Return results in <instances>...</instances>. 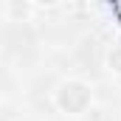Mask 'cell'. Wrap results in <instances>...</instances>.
I'll return each instance as SVG.
<instances>
[{
  "instance_id": "cell-2",
  "label": "cell",
  "mask_w": 121,
  "mask_h": 121,
  "mask_svg": "<svg viewBox=\"0 0 121 121\" xmlns=\"http://www.w3.org/2000/svg\"><path fill=\"white\" fill-rule=\"evenodd\" d=\"M107 70L116 73V76H121V45H113L107 51Z\"/></svg>"
},
{
  "instance_id": "cell-1",
  "label": "cell",
  "mask_w": 121,
  "mask_h": 121,
  "mask_svg": "<svg viewBox=\"0 0 121 121\" xmlns=\"http://www.w3.org/2000/svg\"><path fill=\"white\" fill-rule=\"evenodd\" d=\"M54 104L59 113H68V116H82L87 107L93 104V87L82 79H68L62 82L56 93H54Z\"/></svg>"
},
{
  "instance_id": "cell-4",
  "label": "cell",
  "mask_w": 121,
  "mask_h": 121,
  "mask_svg": "<svg viewBox=\"0 0 121 121\" xmlns=\"http://www.w3.org/2000/svg\"><path fill=\"white\" fill-rule=\"evenodd\" d=\"M0 51H3V31H0Z\"/></svg>"
},
{
  "instance_id": "cell-3",
  "label": "cell",
  "mask_w": 121,
  "mask_h": 121,
  "mask_svg": "<svg viewBox=\"0 0 121 121\" xmlns=\"http://www.w3.org/2000/svg\"><path fill=\"white\" fill-rule=\"evenodd\" d=\"M31 9L34 6H28V3H11L9 6V14L11 17H26V14H31Z\"/></svg>"
}]
</instances>
